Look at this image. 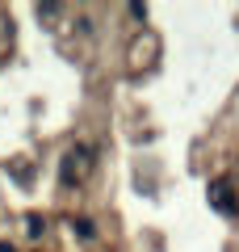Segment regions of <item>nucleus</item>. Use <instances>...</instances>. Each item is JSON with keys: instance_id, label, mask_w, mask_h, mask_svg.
Masks as SVG:
<instances>
[{"instance_id": "obj_1", "label": "nucleus", "mask_w": 239, "mask_h": 252, "mask_svg": "<svg viewBox=\"0 0 239 252\" xmlns=\"http://www.w3.org/2000/svg\"><path fill=\"white\" fill-rule=\"evenodd\" d=\"M206 198H210V210H218L222 219H235L239 215V198L235 189H231V181H210V189H206Z\"/></svg>"}, {"instance_id": "obj_2", "label": "nucleus", "mask_w": 239, "mask_h": 252, "mask_svg": "<svg viewBox=\"0 0 239 252\" xmlns=\"http://www.w3.org/2000/svg\"><path fill=\"white\" fill-rule=\"evenodd\" d=\"M71 227H76V235H80V240H92V235H97V227H92L89 219H76Z\"/></svg>"}, {"instance_id": "obj_3", "label": "nucleus", "mask_w": 239, "mask_h": 252, "mask_svg": "<svg viewBox=\"0 0 239 252\" xmlns=\"http://www.w3.org/2000/svg\"><path fill=\"white\" fill-rule=\"evenodd\" d=\"M26 231H30V235H42V219L30 215V219H26Z\"/></svg>"}, {"instance_id": "obj_4", "label": "nucleus", "mask_w": 239, "mask_h": 252, "mask_svg": "<svg viewBox=\"0 0 239 252\" xmlns=\"http://www.w3.org/2000/svg\"><path fill=\"white\" fill-rule=\"evenodd\" d=\"M0 252H13V244H0Z\"/></svg>"}]
</instances>
